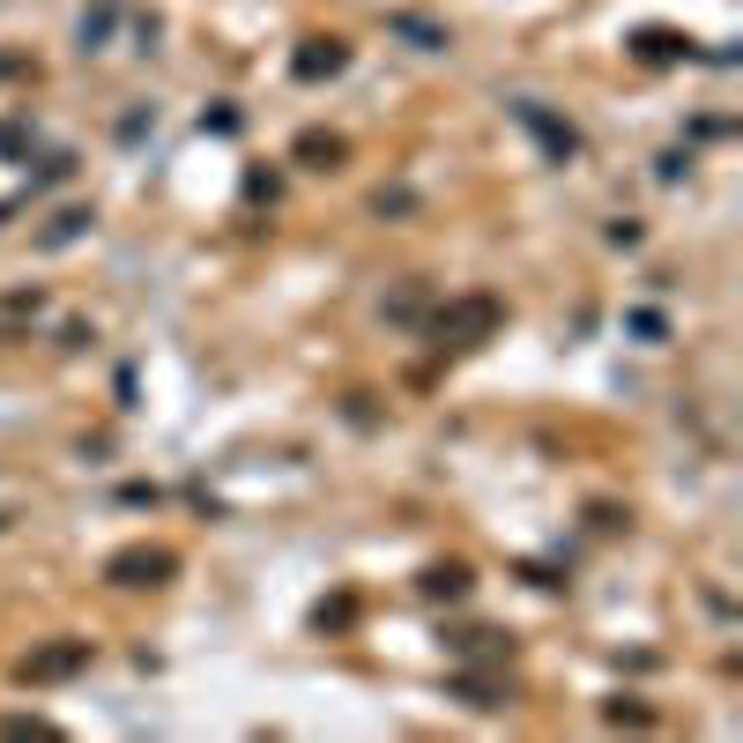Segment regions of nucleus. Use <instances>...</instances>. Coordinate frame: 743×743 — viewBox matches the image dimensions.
Returning a JSON list of instances; mask_svg holds the SVG:
<instances>
[{
	"instance_id": "obj_13",
	"label": "nucleus",
	"mask_w": 743,
	"mask_h": 743,
	"mask_svg": "<svg viewBox=\"0 0 743 743\" xmlns=\"http://www.w3.org/2000/svg\"><path fill=\"white\" fill-rule=\"evenodd\" d=\"M454 699H461V706H498V684H491V676H461Z\"/></svg>"
},
{
	"instance_id": "obj_11",
	"label": "nucleus",
	"mask_w": 743,
	"mask_h": 743,
	"mask_svg": "<svg viewBox=\"0 0 743 743\" xmlns=\"http://www.w3.org/2000/svg\"><path fill=\"white\" fill-rule=\"evenodd\" d=\"M387 30H395V38H409L417 52H446V45H454V38H446L439 23H424V16H387Z\"/></svg>"
},
{
	"instance_id": "obj_9",
	"label": "nucleus",
	"mask_w": 743,
	"mask_h": 743,
	"mask_svg": "<svg viewBox=\"0 0 743 743\" xmlns=\"http://www.w3.org/2000/svg\"><path fill=\"white\" fill-rule=\"evenodd\" d=\"M112 23H120V0H98V8H82V23H74V45H82V52H104V45H112Z\"/></svg>"
},
{
	"instance_id": "obj_5",
	"label": "nucleus",
	"mask_w": 743,
	"mask_h": 743,
	"mask_svg": "<svg viewBox=\"0 0 743 743\" xmlns=\"http://www.w3.org/2000/svg\"><path fill=\"white\" fill-rule=\"evenodd\" d=\"M343 68H349V45H343V38H305V45L291 52V74H297V82H335Z\"/></svg>"
},
{
	"instance_id": "obj_4",
	"label": "nucleus",
	"mask_w": 743,
	"mask_h": 743,
	"mask_svg": "<svg viewBox=\"0 0 743 743\" xmlns=\"http://www.w3.org/2000/svg\"><path fill=\"white\" fill-rule=\"evenodd\" d=\"M74 669H90V640H52L38 647L23 662V684H60V676H74Z\"/></svg>"
},
{
	"instance_id": "obj_1",
	"label": "nucleus",
	"mask_w": 743,
	"mask_h": 743,
	"mask_svg": "<svg viewBox=\"0 0 743 743\" xmlns=\"http://www.w3.org/2000/svg\"><path fill=\"white\" fill-rule=\"evenodd\" d=\"M498 320H506V305H498L491 291H469V297H454V305H439L431 343H439V349H476V343H491Z\"/></svg>"
},
{
	"instance_id": "obj_10",
	"label": "nucleus",
	"mask_w": 743,
	"mask_h": 743,
	"mask_svg": "<svg viewBox=\"0 0 743 743\" xmlns=\"http://www.w3.org/2000/svg\"><path fill=\"white\" fill-rule=\"evenodd\" d=\"M90 223H98V208H60V216H52L45 231H38V246H45V253H60V246H74V238H82Z\"/></svg>"
},
{
	"instance_id": "obj_16",
	"label": "nucleus",
	"mask_w": 743,
	"mask_h": 743,
	"mask_svg": "<svg viewBox=\"0 0 743 743\" xmlns=\"http://www.w3.org/2000/svg\"><path fill=\"white\" fill-rule=\"evenodd\" d=\"M0 149H8V156H23V149H30V126L23 120H0Z\"/></svg>"
},
{
	"instance_id": "obj_3",
	"label": "nucleus",
	"mask_w": 743,
	"mask_h": 743,
	"mask_svg": "<svg viewBox=\"0 0 743 743\" xmlns=\"http://www.w3.org/2000/svg\"><path fill=\"white\" fill-rule=\"evenodd\" d=\"M513 120L528 126V134H536V142H543L558 164H572V156H580V126H572V120H550L536 98H520V104H513Z\"/></svg>"
},
{
	"instance_id": "obj_12",
	"label": "nucleus",
	"mask_w": 743,
	"mask_h": 743,
	"mask_svg": "<svg viewBox=\"0 0 743 743\" xmlns=\"http://www.w3.org/2000/svg\"><path fill=\"white\" fill-rule=\"evenodd\" d=\"M372 216H417V194H409V186H379V194H372Z\"/></svg>"
},
{
	"instance_id": "obj_15",
	"label": "nucleus",
	"mask_w": 743,
	"mask_h": 743,
	"mask_svg": "<svg viewBox=\"0 0 743 743\" xmlns=\"http://www.w3.org/2000/svg\"><path fill=\"white\" fill-rule=\"evenodd\" d=\"M624 327H632L640 343H662V335H669V327H662V313H647V305H640V313H624Z\"/></svg>"
},
{
	"instance_id": "obj_8",
	"label": "nucleus",
	"mask_w": 743,
	"mask_h": 743,
	"mask_svg": "<svg viewBox=\"0 0 743 743\" xmlns=\"http://www.w3.org/2000/svg\"><path fill=\"white\" fill-rule=\"evenodd\" d=\"M291 156H297V164H313V172H335V164L349 156V142H343V134H327V126H305Z\"/></svg>"
},
{
	"instance_id": "obj_14",
	"label": "nucleus",
	"mask_w": 743,
	"mask_h": 743,
	"mask_svg": "<svg viewBox=\"0 0 743 743\" xmlns=\"http://www.w3.org/2000/svg\"><path fill=\"white\" fill-rule=\"evenodd\" d=\"M0 736H60V729H52L45 714H8L0 721Z\"/></svg>"
},
{
	"instance_id": "obj_2",
	"label": "nucleus",
	"mask_w": 743,
	"mask_h": 743,
	"mask_svg": "<svg viewBox=\"0 0 743 743\" xmlns=\"http://www.w3.org/2000/svg\"><path fill=\"white\" fill-rule=\"evenodd\" d=\"M172 572H179V558L172 550H149V543H126V550L104 558V580H112V588H164Z\"/></svg>"
},
{
	"instance_id": "obj_7",
	"label": "nucleus",
	"mask_w": 743,
	"mask_h": 743,
	"mask_svg": "<svg viewBox=\"0 0 743 743\" xmlns=\"http://www.w3.org/2000/svg\"><path fill=\"white\" fill-rule=\"evenodd\" d=\"M424 594H431V602H461V594L476 588V572L461 566V558H439V566H424V580H417Z\"/></svg>"
},
{
	"instance_id": "obj_17",
	"label": "nucleus",
	"mask_w": 743,
	"mask_h": 743,
	"mask_svg": "<svg viewBox=\"0 0 743 743\" xmlns=\"http://www.w3.org/2000/svg\"><path fill=\"white\" fill-rule=\"evenodd\" d=\"M313 618H320V624H349V594H335V602H320Z\"/></svg>"
},
{
	"instance_id": "obj_18",
	"label": "nucleus",
	"mask_w": 743,
	"mask_h": 743,
	"mask_svg": "<svg viewBox=\"0 0 743 743\" xmlns=\"http://www.w3.org/2000/svg\"><path fill=\"white\" fill-rule=\"evenodd\" d=\"M0 520H8V513H0Z\"/></svg>"
},
{
	"instance_id": "obj_6",
	"label": "nucleus",
	"mask_w": 743,
	"mask_h": 743,
	"mask_svg": "<svg viewBox=\"0 0 743 743\" xmlns=\"http://www.w3.org/2000/svg\"><path fill=\"white\" fill-rule=\"evenodd\" d=\"M632 60H640V68H676V60H699V52H692L684 30L647 23V30H632Z\"/></svg>"
}]
</instances>
